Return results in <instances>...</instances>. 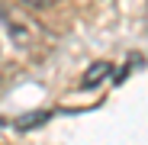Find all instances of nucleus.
<instances>
[{"label": "nucleus", "mask_w": 148, "mask_h": 145, "mask_svg": "<svg viewBox=\"0 0 148 145\" xmlns=\"http://www.w3.org/2000/svg\"><path fill=\"white\" fill-rule=\"evenodd\" d=\"M106 71H110V65H97V68H90V71H87V78H84V87H93L97 81L106 74Z\"/></svg>", "instance_id": "1"}, {"label": "nucleus", "mask_w": 148, "mask_h": 145, "mask_svg": "<svg viewBox=\"0 0 148 145\" xmlns=\"http://www.w3.org/2000/svg\"><path fill=\"white\" fill-rule=\"evenodd\" d=\"M23 3H32V7H45V3H55V0H23Z\"/></svg>", "instance_id": "2"}]
</instances>
